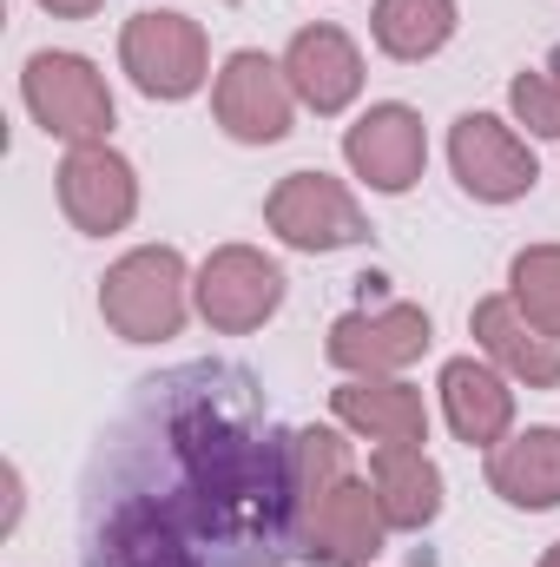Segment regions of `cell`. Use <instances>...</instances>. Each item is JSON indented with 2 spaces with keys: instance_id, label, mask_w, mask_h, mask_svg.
I'll use <instances>...</instances> for the list:
<instances>
[{
  "instance_id": "obj_15",
  "label": "cell",
  "mask_w": 560,
  "mask_h": 567,
  "mask_svg": "<svg viewBox=\"0 0 560 567\" xmlns=\"http://www.w3.org/2000/svg\"><path fill=\"white\" fill-rule=\"evenodd\" d=\"M330 416L376 449L383 442H428V403L403 377H350L343 390H330Z\"/></svg>"
},
{
  "instance_id": "obj_18",
  "label": "cell",
  "mask_w": 560,
  "mask_h": 567,
  "mask_svg": "<svg viewBox=\"0 0 560 567\" xmlns=\"http://www.w3.org/2000/svg\"><path fill=\"white\" fill-rule=\"evenodd\" d=\"M356 468H350V442L336 435V429H297V435H283L278 449V522L283 535L297 528V515L310 508V502H323L336 482H350Z\"/></svg>"
},
{
  "instance_id": "obj_14",
  "label": "cell",
  "mask_w": 560,
  "mask_h": 567,
  "mask_svg": "<svg viewBox=\"0 0 560 567\" xmlns=\"http://www.w3.org/2000/svg\"><path fill=\"white\" fill-rule=\"evenodd\" d=\"M442 416L455 429V442L468 449H495L515 435V383L488 363V357H455L442 363Z\"/></svg>"
},
{
  "instance_id": "obj_1",
  "label": "cell",
  "mask_w": 560,
  "mask_h": 567,
  "mask_svg": "<svg viewBox=\"0 0 560 567\" xmlns=\"http://www.w3.org/2000/svg\"><path fill=\"white\" fill-rule=\"evenodd\" d=\"M100 317L126 343H165L191 317V271L172 245H139L100 278Z\"/></svg>"
},
{
  "instance_id": "obj_20",
  "label": "cell",
  "mask_w": 560,
  "mask_h": 567,
  "mask_svg": "<svg viewBox=\"0 0 560 567\" xmlns=\"http://www.w3.org/2000/svg\"><path fill=\"white\" fill-rule=\"evenodd\" d=\"M508 297L521 303L528 323H541L548 337H560V245H528L508 265Z\"/></svg>"
},
{
  "instance_id": "obj_3",
  "label": "cell",
  "mask_w": 560,
  "mask_h": 567,
  "mask_svg": "<svg viewBox=\"0 0 560 567\" xmlns=\"http://www.w3.org/2000/svg\"><path fill=\"white\" fill-rule=\"evenodd\" d=\"M120 66L133 73L145 100H191L205 80H211V47H205V27L191 13H172V7H145L126 20L120 33Z\"/></svg>"
},
{
  "instance_id": "obj_5",
  "label": "cell",
  "mask_w": 560,
  "mask_h": 567,
  "mask_svg": "<svg viewBox=\"0 0 560 567\" xmlns=\"http://www.w3.org/2000/svg\"><path fill=\"white\" fill-rule=\"evenodd\" d=\"M265 225L278 231L290 251H343V245H363L370 238V218L356 205V192L330 172H283L265 198Z\"/></svg>"
},
{
  "instance_id": "obj_13",
  "label": "cell",
  "mask_w": 560,
  "mask_h": 567,
  "mask_svg": "<svg viewBox=\"0 0 560 567\" xmlns=\"http://www.w3.org/2000/svg\"><path fill=\"white\" fill-rule=\"evenodd\" d=\"M283 73H290L297 106H310L317 120L350 113L356 93H363V53H356V40H350L343 27H330V20L290 33V47H283Z\"/></svg>"
},
{
  "instance_id": "obj_10",
  "label": "cell",
  "mask_w": 560,
  "mask_h": 567,
  "mask_svg": "<svg viewBox=\"0 0 560 567\" xmlns=\"http://www.w3.org/2000/svg\"><path fill=\"white\" fill-rule=\"evenodd\" d=\"M53 192H60L66 225L86 231V238H113V231H126L139 218V172L113 145H73Z\"/></svg>"
},
{
  "instance_id": "obj_2",
  "label": "cell",
  "mask_w": 560,
  "mask_h": 567,
  "mask_svg": "<svg viewBox=\"0 0 560 567\" xmlns=\"http://www.w3.org/2000/svg\"><path fill=\"white\" fill-rule=\"evenodd\" d=\"M20 100H27L33 126L46 140H60L66 152L106 145V133H113V86L86 53H53V47L33 53L20 66Z\"/></svg>"
},
{
  "instance_id": "obj_9",
  "label": "cell",
  "mask_w": 560,
  "mask_h": 567,
  "mask_svg": "<svg viewBox=\"0 0 560 567\" xmlns=\"http://www.w3.org/2000/svg\"><path fill=\"white\" fill-rule=\"evenodd\" d=\"M428 343H435V323L422 303H376V310L363 303V310H343L330 323L323 357L343 377H403Z\"/></svg>"
},
{
  "instance_id": "obj_22",
  "label": "cell",
  "mask_w": 560,
  "mask_h": 567,
  "mask_svg": "<svg viewBox=\"0 0 560 567\" xmlns=\"http://www.w3.org/2000/svg\"><path fill=\"white\" fill-rule=\"evenodd\" d=\"M113 555H120V567H191V555H185L152 515H126V522L113 528Z\"/></svg>"
},
{
  "instance_id": "obj_16",
  "label": "cell",
  "mask_w": 560,
  "mask_h": 567,
  "mask_svg": "<svg viewBox=\"0 0 560 567\" xmlns=\"http://www.w3.org/2000/svg\"><path fill=\"white\" fill-rule=\"evenodd\" d=\"M488 488L508 502V508H560V429L554 423H535V429H515L508 442L488 449Z\"/></svg>"
},
{
  "instance_id": "obj_21",
  "label": "cell",
  "mask_w": 560,
  "mask_h": 567,
  "mask_svg": "<svg viewBox=\"0 0 560 567\" xmlns=\"http://www.w3.org/2000/svg\"><path fill=\"white\" fill-rule=\"evenodd\" d=\"M508 113L535 140H560V60L554 66H528V73L508 80Z\"/></svg>"
},
{
  "instance_id": "obj_4",
  "label": "cell",
  "mask_w": 560,
  "mask_h": 567,
  "mask_svg": "<svg viewBox=\"0 0 560 567\" xmlns=\"http://www.w3.org/2000/svg\"><path fill=\"white\" fill-rule=\"evenodd\" d=\"M283 290H290V278H283L278 258H265L258 245H218L191 278V303L211 330L251 337L283 310Z\"/></svg>"
},
{
  "instance_id": "obj_25",
  "label": "cell",
  "mask_w": 560,
  "mask_h": 567,
  "mask_svg": "<svg viewBox=\"0 0 560 567\" xmlns=\"http://www.w3.org/2000/svg\"><path fill=\"white\" fill-rule=\"evenodd\" d=\"M225 7H231V0H225Z\"/></svg>"
},
{
  "instance_id": "obj_24",
  "label": "cell",
  "mask_w": 560,
  "mask_h": 567,
  "mask_svg": "<svg viewBox=\"0 0 560 567\" xmlns=\"http://www.w3.org/2000/svg\"><path fill=\"white\" fill-rule=\"evenodd\" d=\"M541 567H560V542H554V548H548V555H541Z\"/></svg>"
},
{
  "instance_id": "obj_6",
  "label": "cell",
  "mask_w": 560,
  "mask_h": 567,
  "mask_svg": "<svg viewBox=\"0 0 560 567\" xmlns=\"http://www.w3.org/2000/svg\"><path fill=\"white\" fill-rule=\"evenodd\" d=\"M390 535H396V528H390V515H383L370 475L336 482V488H330L323 502H310V508L297 515V528H290L297 555H310L317 567H370L390 548Z\"/></svg>"
},
{
  "instance_id": "obj_8",
  "label": "cell",
  "mask_w": 560,
  "mask_h": 567,
  "mask_svg": "<svg viewBox=\"0 0 560 567\" xmlns=\"http://www.w3.org/2000/svg\"><path fill=\"white\" fill-rule=\"evenodd\" d=\"M211 113L238 145H278L297 120V93H290L283 60L258 53V47H238L211 80Z\"/></svg>"
},
{
  "instance_id": "obj_11",
  "label": "cell",
  "mask_w": 560,
  "mask_h": 567,
  "mask_svg": "<svg viewBox=\"0 0 560 567\" xmlns=\"http://www.w3.org/2000/svg\"><path fill=\"white\" fill-rule=\"evenodd\" d=\"M343 158H350V172H356L370 192L403 198L422 178V165H428V126H422L416 106L383 100V106H370V113L343 133Z\"/></svg>"
},
{
  "instance_id": "obj_17",
  "label": "cell",
  "mask_w": 560,
  "mask_h": 567,
  "mask_svg": "<svg viewBox=\"0 0 560 567\" xmlns=\"http://www.w3.org/2000/svg\"><path fill=\"white\" fill-rule=\"evenodd\" d=\"M370 488L390 515L396 535H422L442 515V468L428 462L422 442H383L370 449Z\"/></svg>"
},
{
  "instance_id": "obj_12",
  "label": "cell",
  "mask_w": 560,
  "mask_h": 567,
  "mask_svg": "<svg viewBox=\"0 0 560 567\" xmlns=\"http://www.w3.org/2000/svg\"><path fill=\"white\" fill-rule=\"evenodd\" d=\"M468 330H475V350H481L508 383H521V390H560V337H548L541 323H528L508 290L475 297Z\"/></svg>"
},
{
  "instance_id": "obj_23",
  "label": "cell",
  "mask_w": 560,
  "mask_h": 567,
  "mask_svg": "<svg viewBox=\"0 0 560 567\" xmlns=\"http://www.w3.org/2000/svg\"><path fill=\"white\" fill-rule=\"evenodd\" d=\"M40 7H46L53 20H93V13H100L106 0H40Z\"/></svg>"
},
{
  "instance_id": "obj_7",
  "label": "cell",
  "mask_w": 560,
  "mask_h": 567,
  "mask_svg": "<svg viewBox=\"0 0 560 567\" xmlns=\"http://www.w3.org/2000/svg\"><path fill=\"white\" fill-rule=\"evenodd\" d=\"M448 165H455V185L475 205H515L541 178V158L528 152V140L501 113H462L448 126Z\"/></svg>"
},
{
  "instance_id": "obj_19",
  "label": "cell",
  "mask_w": 560,
  "mask_h": 567,
  "mask_svg": "<svg viewBox=\"0 0 560 567\" xmlns=\"http://www.w3.org/2000/svg\"><path fill=\"white\" fill-rule=\"evenodd\" d=\"M455 27H462V7L455 0H376V13H370L376 47L390 60H403V66L435 60L455 40Z\"/></svg>"
}]
</instances>
